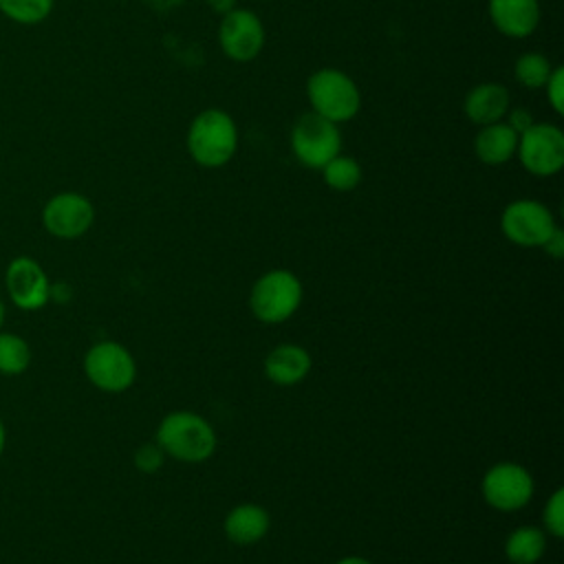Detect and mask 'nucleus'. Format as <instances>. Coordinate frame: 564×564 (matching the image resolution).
Returning a JSON list of instances; mask_svg holds the SVG:
<instances>
[{
	"mask_svg": "<svg viewBox=\"0 0 564 564\" xmlns=\"http://www.w3.org/2000/svg\"><path fill=\"white\" fill-rule=\"evenodd\" d=\"M238 148V128L234 119L218 108L198 112L187 130V152L203 167H223Z\"/></svg>",
	"mask_w": 564,
	"mask_h": 564,
	"instance_id": "f03ea898",
	"label": "nucleus"
},
{
	"mask_svg": "<svg viewBox=\"0 0 564 564\" xmlns=\"http://www.w3.org/2000/svg\"><path fill=\"white\" fill-rule=\"evenodd\" d=\"M302 304V282L289 269L262 273L249 291V308L262 324L286 322Z\"/></svg>",
	"mask_w": 564,
	"mask_h": 564,
	"instance_id": "7ed1b4c3",
	"label": "nucleus"
},
{
	"mask_svg": "<svg viewBox=\"0 0 564 564\" xmlns=\"http://www.w3.org/2000/svg\"><path fill=\"white\" fill-rule=\"evenodd\" d=\"M544 88H546L549 104L557 115H562L564 112V68L562 66H553Z\"/></svg>",
	"mask_w": 564,
	"mask_h": 564,
	"instance_id": "b1692460",
	"label": "nucleus"
},
{
	"mask_svg": "<svg viewBox=\"0 0 564 564\" xmlns=\"http://www.w3.org/2000/svg\"><path fill=\"white\" fill-rule=\"evenodd\" d=\"M2 324H4V302L0 297V328H2Z\"/></svg>",
	"mask_w": 564,
	"mask_h": 564,
	"instance_id": "c756f323",
	"label": "nucleus"
},
{
	"mask_svg": "<svg viewBox=\"0 0 564 564\" xmlns=\"http://www.w3.org/2000/svg\"><path fill=\"white\" fill-rule=\"evenodd\" d=\"M95 223L93 203L79 192H59L42 207L44 229L59 240L82 238Z\"/></svg>",
	"mask_w": 564,
	"mask_h": 564,
	"instance_id": "9b49d317",
	"label": "nucleus"
},
{
	"mask_svg": "<svg viewBox=\"0 0 564 564\" xmlns=\"http://www.w3.org/2000/svg\"><path fill=\"white\" fill-rule=\"evenodd\" d=\"M513 70H516V79L524 88L535 90V88H542L546 84L553 66H551V62L542 53L531 51V53H524V55L518 57Z\"/></svg>",
	"mask_w": 564,
	"mask_h": 564,
	"instance_id": "4be33fe9",
	"label": "nucleus"
},
{
	"mask_svg": "<svg viewBox=\"0 0 564 564\" xmlns=\"http://www.w3.org/2000/svg\"><path fill=\"white\" fill-rule=\"evenodd\" d=\"M161 447L159 445H143L137 449L134 463L141 471H154L161 465Z\"/></svg>",
	"mask_w": 564,
	"mask_h": 564,
	"instance_id": "393cba45",
	"label": "nucleus"
},
{
	"mask_svg": "<svg viewBox=\"0 0 564 564\" xmlns=\"http://www.w3.org/2000/svg\"><path fill=\"white\" fill-rule=\"evenodd\" d=\"M31 366L29 341L11 330L0 328V375L18 377Z\"/></svg>",
	"mask_w": 564,
	"mask_h": 564,
	"instance_id": "6ab92c4d",
	"label": "nucleus"
},
{
	"mask_svg": "<svg viewBox=\"0 0 564 564\" xmlns=\"http://www.w3.org/2000/svg\"><path fill=\"white\" fill-rule=\"evenodd\" d=\"M84 375L101 392H123L137 379V361L130 350L112 339L95 341L84 355Z\"/></svg>",
	"mask_w": 564,
	"mask_h": 564,
	"instance_id": "39448f33",
	"label": "nucleus"
},
{
	"mask_svg": "<svg viewBox=\"0 0 564 564\" xmlns=\"http://www.w3.org/2000/svg\"><path fill=\"white\" fill-rule=\"evenodd\" d=\"M156 445L181 463H203L216 452V432L192 410L167 412L156 427Z\"/></svg>",
	"mask_w": 564,
	"mask_h": 564,
	"instance_id": "f257e3e1",
	"label": "nucleus"
},
{
	"mask_svg": "<svg viewBox=\"0 0 564 564\" xmlns=\"http://www.w3.org/2000/svg\"><path fill=\"white\" fill-rule=\"evenodd\" d=\"M218 42L229 59L249 62L258 57L264 46V26L253 11L231 9L223 15Z\"/></svg>",
	"mask_w": 564,
	"mask_h": 564,
	"instance_id": "f8f14e48",
	"label": "nucleus"
},
{
	"mask_svg": "<svg viewBox=\"0 0 564 564\" xmlns=\"http://www.w3.org/2000/svg\"><path fill=\"white\" fill-rule=\"evenodd\" d=\"M533 476L520 463L502 460L491 465L480 482V494L491 509L518 511L533 498Z\"/></svg>",
	"mask_w": 564,
	"mask_h": 564,
	"instance_id": "0eeeda50",
	"label": "nucleus"
},
{
	"mask_svg": "<svg viewBox=\"0 0 564 564\" xmlns=\"http://www.w3.org/2000/svg\"><path fill=\"white\" fill-rule=\"evenodd\" d=\"M308 104L315 115L341 123L359 112L361 95L357 84L337 68H319L306 82Z\"/></svg>",
	"mask_w": 564,
	"mask_h": 564,
	"instance_id": "20e7f679",
	"label": "nucleus"
},
{
	"mask_svg": "<svg viewBox=\"0 0 564 564\" xmlns=\"http://www.w3.org/2000/svg\"><path fill=\"white\" fill-rule=\"evenodd\" d=\"M322 174H324V183L330 189H335V192H350L361 181V165L352 156L337 154L335 159H330L322 167Z\"/></svg>",
	"mask_w": 564,
	"mask_h": 564,
	"instance_id": "aec40b11",
	"label": "nucleus"
},
{
	"mask_svg": "<svg viewBox=\"0 0 564 564\" xmlns=\"http://www.w3.org/2000/svg\"><path fill=\"white\" fill-rule=\"evenodd\" d=\"M271 527L269 511L256 502H240L227 511L223 520V531L229 542L247 546L260 542Z\"/></svg>",
	"mask_w": 564,
	"mask_h": 564,
	"instance_id": "2eb2a0df",
	"label": "nucleus"
},
{
	"mask_svg": "<svg viewBox=\"0 0 564 564\" xmlns=\"http://www.w3.org/2000/svg\"><path fill=\"white\" fill-rule=\"evenodd\" d=\"M55 0H0V13L18 24H40L53 11Z\"/></svg>",
	"mask_w": 564,
	"mask_h": 564,
	"instance_id": "412c9836",
	"label": "nucleus"
},
{
	"mask_svg": "<svg viewBox=\"0 0 564 564\" xmlns=\"http://www.w3.org/2000/svg\"><path fill=\"white\" fill-rule=\"evenodd\" d=\"M546 551V533L538 527H518L505 540V557L511 564H535Z\"/></svg>",
	"mask_w": 564,
	"mask_h": 564,
	"instance_id": "a211bd4d",
	"label": "nucleus"
},
{
	"mask_svg": "<svg viewBox=\"0 0 564 564\" xmlns=\"http://www.w3.org/2000/svg\"><path fill=\"white\" fill-rule=\"evenodd\" d=\"M509 90L498 82H485L474 86L463 104V110L467 119L476 126H487L502 121V117L509 110Z\"/></svg>",
	"mask_w": 564,
	"mask_h": 564,
	"instance_id": "dca6fc26",
	"label": "nucleus"
},
{
	"mask_svg": "<svg viewBox=\"0 0 564 564\" xmlns=\"http://www.w3.org/2000/svg\"><path fill=\"white\" fill-rule=\"evenodd\" d=\"M311 355L300 344H278L264 357V375L275 386H295L311 372Z\"/></svg>",
	"mask_w": 564,
	"mask_h": 564,
	"instance_id": "ddd939ff",
	"label": "nucleus"
},
{
	"mask_svg": "<svg viewBox=\"0 0 564 564\" xmlns=\"http://www.w3.org/2000/svg\"><path fill=\"white\" fill-rule=\"evenodd\" d=\"M335 564H372V562L366 560V557H361V555H346V557L337 560Z\"/></svg>",
	"mask_w": 564,
	"mask_h": 564,
	"instance_id": "cd10ccee",
	"label": "nucleus"
},
{
	"mask_svg": "<svg viewBox=\"0 0 564 564\" xmlns=\"http://www.w3.org/2000/svg\"><path fill=\"white\" fill-rule=\"evenodd\" d=\"M555 218L551 209L531 198L509 203L500 216V229L505 238L518 247H542L555 231Z\"/></svg>",
	"mask_w": 564,
	"mask_h": 564,
	"instance_id": "1a4fd4ad",
	"label": "nucleus"
},
{
	"mask_svg": "<svg viewBox=\"0 0 564 564\" xmlns=\"http://www.w3.org/2000/svg\"><path fill=\"white\" fill-rule=\"evenodd\" d=\"M542 249L553 256V258H562L564 256V236H562V229L555 227V231L549 236V240L542 245Z\"/></svg>",
	"mask_w": 564,
	"mask_h": 564,
	"instance_id": "bb28decb",
	"label": "nucleus"
},
{
	"mask_svg": "<svg viewBox=\"0 0 564 564\" xmlns=\"http://www.w3.org/2000/svg\"><path fill=\"white\" fill-rule=\"evenodd\" d=\"M542 520L546 527V533L553 538L564 535V489H555L542 511Z\"/></svg>",
	"mask_w": 564,
	"mask_h": 564,
	"instance_id": "5701e85b",
	"label": "nucleus"
},
{
	"mask_svg": "<svg viewBox=\"0 0 564 564\" xmlns=\"http://www.w3.org/2000/svg\"><path fill=\"white\" fill-rule=\"evenodd\" d=\"M507 123L509 128L516 132V134H522L531 123H533V117L529 110L524 108H509L507 110Z\"/></svg>",
	"mask_w": 564,
	"mask_h": 564,
	"instance_id": "a878e982",
	"label": "nucleus"
},
{
	"mask_svg": "<svg viewBox=\"0 0 564 564\" xmlns=\"http://www.w3.org/2000/svg\"><path fill=\"white\" fill-rule=\"evenodd\" d=\"M4 289L20 311H40L51 302L53 286L44 267L31 256H15L4 269Z\"/></svg>",
	"mask_w": 564,
	"mask_h": 564,
	"instance_id": "9d476101",
	"label": "nucleus"
},
{
	"mask_svg": "<svg viewBox=\"0 0 564 564\" xmlns=\"http://www.w3.org/2000/svg\"><path fill=\"white\" fill-rule=\"evenodd\" d=\"M518 159L533 176H553L564 165V134L553 123H531L518 134Z\"/></svg>",
	"mask_w": 564,
	"mask_h": 564,
	"instance_id": "6e6552de",
	"label": "nucleus"
},
{
	"mask_svg": "<svg viewBox=\"0 0 564 564\" xmlns=\"http://www.w3.org/2000/svg\"><path fill=\"white\" fill-rule=\"evenodd\" d=\"M4 447H7V427H4V421L0 416V456L4 454Z\"/></svg>",
	"mask_w": 564,
	"mask_h": 564,
	"instance_id": "c85d7f7f",
	"label": "nucleus"
},
{
	"mask_svg": "<svg viewBox=\"0 0 564 564\" xmlns=\"http://www.w3.org/2000/svg\"><path fill=\"white\" fill-rule=\"evenodd\" d=\"M518 148V134L509 128L507 121H496L480 126L478 134L474 137V152L487 165H502L507 163Z\"/></svg>",
	"mask_w": 564,
	"mask_h": 564,
	"instance_id": "f3484780",
	"label": "nucleus"
},
{
	"mask_svg": "<svg viewBox=\"0 0 564 564\" xmlns=\"http://www.w3.org/2000/svg\"><path fill=\"white\" fill-rule=\"evenodd\" d=\"M491 24L507 37H527L540 22L538 0H489Z\"/></svg>",
	"mask_w": 564,
	"mask_h": 564,
	"instance_id": "4468645a",
	"label": "nucleus"
},
{
	"mask_svg": "<svg viewBox=\"0 0 564 564\" xmlns=\"http://www.w3.org/2000/svg\"><path fill=\"white\" fill-rule=\"evenodd\" d=\"M291 148L302 165L322 170L341 152V132L337 123L308 112L295 121L291 132Z\"/></svg>",
	"mask_w": 564,
	"mask_h": 564,
	"instance_id": "423d86ee",
	"label": "nucleus"
}]
</instances>
